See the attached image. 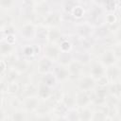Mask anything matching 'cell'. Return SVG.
<instances>
[{
  "instance_id": "obj_7",
  "label": "cell",
  "mask_w": 121,
  "mask_h": 121,
  "mask_svg": "<svg viewBox=\"0 0 121 121\" xmlns=\"http://www.w3.org/2000/svg\"><path fill=\"white\" fill-rule=\"evenodd\" d=\"M90 75L96 80L106 75V68H104V65L100 61H95L91 64Z\"/></svg>"
},
{
  "instance_id": "obj_14",
  "label": "cell",
  "mask_w": 121,
  "mask_h": 121,
  "mask_svg": "<svg viewBox=\"0 0 121 121\" xmlns=\"http://www.w3.org/2000/svg\"><path fill=\"white\" fill-rule=\"evenodd\" d=\"M14 50L13 44L8 43L6 40H2L1 43V46H0V51H1V55L2 57H9L12 52Z\"/></svg>"
},
{
  "instance_id": "obj_22",
  "label": "cell",
  "mask_w": 121,
  "mask_h": 121,
  "mask_svg": "<svg viewBox=\"0 0 121 121\" xmlns=\"http://www.w3.org/2000/svg\"><path fill=\"white\" fill-rule=\"evenodd\" d=\"M93 112L88 109L87 107H84L82 108L80 113H78V117L79 119H83V120H89V119H92L93 118Z\"/></svg>"
},
{
  "instance_id": "obj_5",
  "label": "cell",
  "mask_w": 121,
  "mask_h": 121,
  "mask_svg": "<svg viewBox=\"0 0 121 121\" xmlns=\"http://www.w3.org/2000/svg\"><path fill=\"white\" fill-rule=\"evenodd\" d=\"M52 68H53V61L44 56L41 58L37 63V70L42 75L51 72Z\"/></svg>"
},
{
  "instance_id": "obj_23",
  "label": "cell",
  "mask_w": 121,
  "mask_h": 121,
  "mask_svg": "<svg viewBox=\"0 0 121 121\" xmlns=\"http://www.w3.org/2000/svg\"><path fill=\"white\" fill-rule=\"evenodd\" d=\"M22 53H23V55L25 56V57H32V56H34L35 55V49H34V47L33 46H31V45H26L23 49H22Z\"/></svg>"
},
{
  "instance_id": "obj_6",
  "label": "cell",
  "mask_w": 121,
  "mask_h": 121,
  "mask_svg": "<svg viewBox=\"0 0 121 121\" xmlns=\"http://www.w3.org/2000/svg\"><path fill=\"white\" fill-rule=\"evenodd\" d=\"M43 23L48 26L57 27L61 24V15L59 12H49L43 18Z\"/></svg>"
},
{
  "instance_id": "obj_9",
  "label": "cell",
  "mask_w": 121,
  "mask_h": 121,
  "mask_svg": "<svg viewBox=\"0 0 121 121\" xmlns=\"http://www.w3.org/2000/svg\"><path fill=\"white\" fill-rule=\"evenodd\" d=\"M82 66L83 64L80 63L78 60H72L68 65V71H69V74H70V77L69 78H78L80 76V73H81V70H82Z\"/></svg>"
},
{
  "instance_id": "obj_24",
  "label": "cell",
  "mask_w": 121,
  "mask_h": 121,
  "mask_svg": "<svg viewBox=\"0 0 121 121\" xmlns=\"http://www.w3.org/2000/svg\"><path fill=\"white\" fill-rule=\"evenodd\" d=\"M77 60H78V61H79L80 63H82V64H87V63L90 62L91 57H90V55H89L88 53L83 52V53H80V54H79V56H78V58Z\"/></svg>"
},
{
  "instance_id": "obj_25",
  "label": "cell",
  "mask_w": 121,
  "mask_h": 121,
  "mask_svg": "<svg viewBox=\"0 0 121 121\" xmlns=\"http://www.w3.org/2000/svg\"><path fill=\"white\" fill-rule=\"evenodd\" d=\"M72 13L76 18H81L84 14V9L79 6H75L72 9Z\"/></svg>"
},
{
  "instance_id": "obj_33",
  "label": "cell",
  "mask_w": 121,
  "mask_h": 121,
  "mask_svg": "<svg viewBox=\"0 0 121 121\" xmlns=\"http://www.w3.org/2000/svg\"><path fill=\"white\" fill-rule=\"evenodd\" d=\"M91 1H93V0H79V2H81V3H83V4H88V3H90Z\"/></svg>"
},
{
  "instance_id": "obj_27",
  "label": "cell",
  "mask_w": 121,
  "mask_h": 121,
  "mask_svg": "<svg viewBox=\"0 0 121 121\" xmlns=\"http://www.w3.org/2000/svg\"><path fill=\"white\" fill-rule=\"evenodd\" d=\"M25 119V113L23 112H20V111H17V112H14L11 115V120H15V121H21Z\"/></svg>"
},
{
  "instance_id": "obj_8",
  "label": "cell",
  "mask_w": 121,
  "mask_h": 121,
  "mask_svg": "<svg viewBox=\"0 0 121 121\" xmlns=\"http://www.w3.org/2000/svg\"><path fill=\"white\" fill-rule=\"evenodd\" d=\"M106 77L108 78L109 81L113 82L117 81L121 77V68L115 64L107 66L106 68Z\"/></svg>"
},
{
  "instance_id": "obj_1",
  "label": "cell",
  "mask_w": 121,
  "mask_h": 121,
  "mask_svg": "<svg viewBox=\"0 0 121 121\" xmlns=\"http://www.w3.org/2000/svg\"><path fill=\"white\" fill-rule=\"evenodd\" d=\"M61 53V50L59 45L53 43H48L44 44L43 46V54L44 57L48 58L52 61H57L60 58V55Z\"/></svg>"
},
{
  "instance_id": "obj_3",
  "label": "cell",
  "mask_w": 121,
  "mask_h": 121,
  "mask_svg": "<svg viewBox=\"0 0 121 121\" xmlns=\"http://www.w3.org/2000/svg\"><path fill=\"white\" fill-rule=\"evenodd\" d=\"M117 60V57L114 54L112 49H107L104 50L100 56V62L104 66H110L112 64H115Z\"/></svg>"
},
{
  "instance_id": "obj_28",
  "label": "cell",
  "mask_w": 121,
  "mask_h": 121,
  "mask_svg": "<svg viewBox=\"0 0 121 121\" xmlns=\"http://www.w3.org/2000/svg\"><path fill=\"white\" fill-rule=\"evenodd\" d=\"M106 22L109 24V25H114L116 22H117V17L115 14L113 13H109L106 15Z\"/></svg>"
},
{
  "instance_id": "obj_31",
  "label": "cell",
  "mask_w": 121,
  "mask_h": 121,
  "mask_svg": "<svg viewBox=\"0 0 121 121\" xmlns=\"http://www.w3.org/2000/svg\"><path fill=\"white\" fill-rule=\"evenodd\" d=\"M112 50H113L114 54L116 55L117 59H118V58H121V43H118L117 45H115V46L112 48Z\"/></svg>"
},
{
  "instance_id": "obj_20",
  "label": "cell",
  "mask_w": 121,
  "mask_h": 121,
  "mask_svg": "<svg viewBox=\"0 0 121 121\" xmlns=\"http://www.w3.org/2000/svg\"><path fill=\"white\" fill-rule=\"evenodd\" d=\"M13 68L19 73H24L27 69V62L25 60H17L13 63Z\"/></svg>"
},
{
  "instance_id": "obj_13",
  "label": "cell",
  "mask_w": 121,
  "mask_h": 121,
  "mask_svg": "<svg viewBox=\"0 0 121 121\" xmlns=\"http://www.w3.org/2000/svg\"><path fill=\"white\" fill-rule=\"evenodd\" d=\"M34 13L37 16L40 17H45L49 12H48V6L45 3V1H41L34 6Z\"/></svg>"
},
{
  "instance_id": "obj_18",
  "label": "cell",
  "mask_w": 121,
  "mask_h": 121,
  "mask_svg": "<svg viewBox=\"0 0 121 121\" xmlns=\"http://www.w3.org/2000/svg\"><path fill=\"white\" fill-rule=\"evenodd\" d=\"M56 80H57V78L55 77V75H54L53 72L52 73L49 72L47 74L43 75V81L42 82L44 83V84H46V85H48V86H50V87H52L55 84Z\"/></svg>"
},
{
  "instance_id": "obj_15",
  "label": "cell",
  "mask_w": 121,
  "mask_h": 121,
  "mask_svg": "<svg viewBox=\"0 0 121 121\" xmlns=\"http://www.w3.org/2000/svg\"><path fill=\"white\" fill-rule=\"evenodd\" d=\"M61 38V33L57 27H52L48 29V36H47V42L56 43L58 41H60Z\"/></svg>"
},
{
  "instance_id": "obj_11",
  "label": "cell",
  "mask_w": 121,
  "mask_h": 121,
  "mask_svg": "<svg viewBox=\"0 0 121 121\" xmlns=\"http://www.w3.org/2000/svg\"><path fill=\"white\" fill-rule=\"evenodd\" d=\"M54 75L59 80H66L69 78L70 74L68 71V67L66 65L60 64L54 68Z\"/></svg>"
},
{
  "instance_id": "obj_19",
  "label": "cell",
  "mask_w": 121,
  "mask_h": 121,
  "mask_svg": "<svg viewBox=\"0 0 121 121\" xmlns=\"http://www.w3.org/2000/svg\"><path fill=\"white\" fill-rule=\"evenodd\" d=\"M73 60V58L70 54V52H63L61 51L60 55V58L58 60V61L60 62V64H62V65H68L71 61Z\"/></svg>"
},
{
  "instance_id": "obj_26",
  "label": "cell",
  "mask_w": 121,
  "mask_h": 121,
  "mask_svg": "<svg viewBox=\"0 0 121 121\" xmlns=\"http://www.w3.org/2000/svg\"><path fill=\"white\" fill-rule=\"evenodd\" d=\"M14 4V0H0V5H1V9L3 10L6 9H9Z\"/></svg>"
},
{
  "instance_id": "obj_32",
  "label": "cell",
  "mask_w": 121,
  "mask_h": 121,
  "mask_svg": "<svg viewBox=\"0 0 121 121\" xmlns=\"http://www.w3.org/2000/svg\"><path fill=\"white\" fill-rule=\"evenodd\" d=\"M115 40L117 41L118 43H121V29H119L116 33V36H115Z\"/></svg>"
},
{
  "instance_id": "obj_12",
  "label": "cell",
  "mask_w": 121,
  "mask_h": 121,
  "mask_svg": "<svg viewBox=\"0 0 121 121\" xmlns=\"http://www.w3.org/2000/svg\"><path fill=\"white\" fill-rule=\"evenodd\" d=\"M53 92L51 90V87L41 82L39 87H38V96L40 98H43V99H48L50 98V96L52 95Z\"/></svg>"
},
{
  "instance_id": "obj_21",
  "label": "cell",
  "mask_w": 121,
  "mask_h": 121,
  "mask_svg": "<svg viewBox=\"0 0 121 121\" xmlns=\"http://www.w3.org/2000/svg\"><path fill=\"white\" fill-rule=\"evenodd\" d=\"M18 75H19V72L16 71L14 68L9 70V71H7V73H6V80H7V82L8 83L14 82L18 78Z\"/></svg>"
},
{
  "instance_id": "obj_10",
  "label": "cell",
  "mask_w": 121,
  "mask_h": 121,
  "mask_svg": "<svg viewBox=\"0 0 121 121\" xmlns=\"http://www.w3.org/2000/svg\"><path fill=\"white\" fill-rule=\"evenodd\" d=\"M92 101V97L89 95V92L79 91V93L76 95V105L79 108L87 107V105Z\"/></svg>"
},
{
  "instance_id": "obj_17",
  "label": "cell",
  "mask_w": 121,
  "mask_h": 121,
  "mask_svg": "<svg viewBox=\"0 0 121 121\" xmlns=\"http://www.w3.org/2000/svg\"><path fill=\"white\" fill-rule=\"evenodd\" d=\"M39 99L34 96H28L25 100V108L27 111H35L38 109Z\"/></svg>"
},
{
  "instance_id": "obj_2",
  "label": "cell",
  "mask_w": 121,
  "mask_h": 121,
  "mask_svg": "<svg viewBox=\"0 0 121 121\" xmlns=\"http://www.w3.org/2000/svg\"><path fill=\"white\" fill-rule=\"evenodd\" d=\"M96 80L91 76H83L80 77L78 82V87L79 89V91H83V92H90L91 90L94 89L95 85Z\"/></svg>"
},
{
  "instance_id": "obj_30",
  "label": "cell",
  "mask_w": 121,
  "mask_h": 121,
  "mask_svg": "<svg viewBox=\"0 0 121 121\" xmlns=\"http://www.w3.org/2000/svg\"><path fill=\"white\" fill-rule=\"evenodd\" d=\"M78 32H79V34H80L81 36L86 37L87 35L90 34V32H91V28H90L89 26H81L78 28Z\"/></svg>"
},
{
  "instance_id": "obj_29",
  "label": "cell",
  "mask_w": 121,
  "mask_h": 121,
  "mask_svg": "<svg viewBox=\"0 0 121 121\" xmlns=\"http://www.w3.org/2000/svg\"><path fill=\"white\" fill-rule=\"evenodd\" d=\"M59 46H60V48L61 51H63V52H69V50L71 48V43L68 41L64 40V41H62L60 43V44Z\"/></svg>"
},
{
  "instance_id": "obj_16",
  "label": "cell",
  "mask_w": 121,
  "mask_h": 121,
  "mask_svg": "<svg viewBox=\"0 0 121 121\" xmlns=\"http://www.w3.org/2000/svg\"><path fill=\"white\" fill-rule=\"evenodd\" d=\"M108 92L111 95H113L115 97H118L121 95V83L117 81L110 82L108 85Z\"/></svg>"
},
{
  "instance_id": "obj_4",
  "label": "cell",
  "mask_w": 121,
  "mask_h": 121,
  "mask_svg": "<svg viewBox=\"0 0 121 121\" xmlns=\"http://www.w3.org/2000/svg\"><path fill=\"white\" fill-rule=\"evenodd\" d=\"M20 34L25 40H31L36 37V28L35 26L31 23H27L22 26L20 28Z\"/></svg>"
}]
</instances>
